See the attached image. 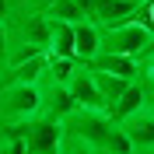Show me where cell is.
<instances>
[{"label":"cell","mask_w":154,"mask_h":154,"mask_svg":"<svg viewBox=\"0 0 154 154\" xmlns=\"http://www.w3.org/2000/svg\"><path fill=\"white\" fill-rule=\"evenodd\" d=\"M63 123L56 119H46V116H38L32 119L28 126H21V140H25V154H60L63 147Z\"/></svg>","instance_id":"277c9868"},{"label":"cell","mask_w":154,"mask_h":154,"mask_svg":"<svg viewBox=\"0 0 154 154\" xmlns=\"http://www.w3.org/2000/svg\"><path fill=\"white\" fill-rule=\"evenodd\" d=\"M74 46H77V63H91L102 53V28L95 21H77L74 25Z\"/></svg>","instance_id":"9c48e42d"},{"label":"cell","mask_w":154,"mask_h":154,"mask_svg":"<svg viewBox=\"0 0 154 154\" xmlns=\"http://www.w3.org/2000/svg\"><path fill=\"white\" fill-rule=\"evenodd\" d=\"M0 140H4V126H0Z\"/></svg>","instance_id":"44dd1931"},{"label":"cell","mask_w":154,"mask_h":154,"mask_svg":"<svg viewBox=\"0 0 154 154\" xmlns=\"http://www.w3.org/2000/svg\"><path fill=\"white\" fill-rule=\"evenodd\" d=\"M140 81L147 84V91H151V102H154V56L140 60Z\"/></svg>","instance_id":"9a60e30c"},{"label":"cell","mask_w":154,"mask_h":154,"mask_svg":"<svg viewBox=\"0 0 154 154\" xmlns=\"http://www.w3.org/2000/svg\"><path fill=\"white\" fill-rule=\"evenodd\" d=\"M46 109V88L42 84H0V126L21 130L38 119Z\"/></svg>","instance_id":"6da1fadb"},{"label":"cell","mask_w":154,"mask_h":154,"mask_svg":"<svg viewBox=\"0 0 154 154\" xmlns=\"http://www.w3.org/2000/svg\"><path fill=\"white\" fill-rule=\"evenodd\" d=\"M84 67L98 70V74H112V77H123V81H137L140 77V60H130V56H116V53H98L91 63Z\"/></svg>","instance_id":"52a82bcc"},{"label":"cell","mask_w":154,"mask_h":154,"mask_svg":"<svg viewBox=\"0 0 154 154\" xmlns=\"http://www.w3.org/2000/svg\"><path fill=\"white\" fill-rule=\"evenodd\" d=\"M105 154H137V151H133V144H130V137L116 126L112 137H109V144H105Z\"/></svg>","instance_id":"4fadbf2b"},{"label":"cell","mask_w":154,"mask_h":154,"mask_svg":"<svg viewBox=\"0 0 154 154\" xmlns=\"http://www.w3.org/2000/svg\"><path fill=\"white\" fill-rule=\"evenodd\" d=\"M119 130L130 137V144H133L137 154H154V105H144L140 112L123 119Z\"/></svg>","instance_id":"5b68a950"},{"label":"cell","mask_w":154,"mask_h":154,"mask_svg":"<svg viewBox=\"0 0 154 154\" xmlns=\"http://www.w3.org/2000/svg\"><path fill=\"white\" fill-rule=\"evenodd\" d=\"M91 70V67H88ZM91 77H95V84H98V91H102V102H105V109H112L119 98H123V91L133 81H123V77H112V74H98V70H91Z\"/></svg>","instance_id":"8fae6325"},{"label":"cell","mask_w":154,"mask_h":154,"mask_svg":"<svg viewBox=\"0 0 154 154\" xmlns=\"http://www.w3.org/2000/svg\"><path fill=\"white\" fill-rule=\"evenodd\" d=\"M144 105H151V91H147V84L140 81V77H137L133 84L123 91V98H119V102L109 109V116H112L116 123H123V119H130L133 112H140Z\"/></svg>","instance_id":"ba28073f"},{"label":"cell","mask_w":154,"mask_h":154,"mask_svg":"<svg viewBox=\"0 0 154 154\" xmlns=\"http://www.w3.org/2000/svg\"><path fill=\"white\" fill-rule=\"evenodd\" d=\"M151 38L154 32L140 21H123L116 28H102V53H116V56L130 60H147L151 56Z\"/></svg>","instance_id":"7a4b0ae2"},{"label":"cell","mask_w":154,"mask_h":154,"mask_svg":"<svg viewBox=\"0 0 154 154\" xmlns=\"http://www.w3.org/2000/svg\"><path fill=\"white\" fill-rule=\"evenodd\" d=\"M7 53H11V32H7L4 21H0V70H4V63H7Z\"/></svg>","instance_id":"2e32d148"},{"label":"cell","mask_w":154,"mask_h":154,"mask_svg":"<svg viewBox=\"0 0 154 154\" xmlns=\"http://www.w3.org/2000/svg\"><path fill=\"white\" fill-rule=\"evenodd\" d=\"M11 18H14V0H0V21L7 25Z\"/></svg>","instance_id":"e0dca14e"},{"label":"cell","mask_w":154,"mask_h":154,"mask_svg":"<svg viewBox=\"0 0 154 154\" xmlns=\"http://www.w3.org/2000/svg\"><path fill=\"white\" fill-rule=\"evenodd\" d=\"M151 18H154V0H151ZM151 56H154V38H151Z\"/></svg>","instance_id":"d6986e66"},{"label":"cell","mask_w":154,"mask_h":154,"mask_svg":"<svg viewBox=\"0 0 154 154\" xmlns=\"http://www.w3.org/2000/svg\"><path fill=\"white\" fill-rule=\"evenodd\" d=\"M151 105H154V102H151Z\"/></svg>","instance_id":"7402d4cb"},{"label":"cell","mask_w":154,"mask_h":154,"mask_svg":"<svg viewBox=\"0 0 154 154\" xmlns=\"http://www.w3.org/2000/svg\"><path fill=\"white\" fill-rule=\"evenodd\" d=\"M123 4H133V7H144V4H151V0H123Z\"/></svg>","instance_id":"ac0fdd59"},{"label":"cell","mask_w":154,"mask_h":154,"mask_svg":"<svg viewBox=\"0 0 154 154\" xmlns=\"http://www.w3.org/2000/svg\"><path fill=\"white\" fill-rule=\"evenodd\" d=\"M46 18H53V21H67V25H77V21H88V14H84V7L77 4V0H53L46 7Z\"/></svg>","instance_id":"7c38bea8"},{"label":"cell","mask_w":154,"mask_h":154,"mask_svg":"<svg viewBox=\"0 0 154 154\" xmlns=\"http://www.w3.org/2000/svg\"><path fill=\"white\" fill-rule=\"evenodd\" d=\"M46 53L56 60H77V46H74V25L67 21H53L49 18V42Z\"/></svg>","instance_id":"30bf717a"},{"label":"cell","mask_w":154,"mask_h":154,"mask_svg":"<svg viewBox=\"0 0 154 154\" xmlns=\"http://www.w3.org/2000/svg\"><path fill=\"white\" fill-rule=\"evenodd\" d=\"M67 91H70V98L77 102V109H102V112H109L105 102H102V91H98V84H95V77H91V70H88L84 63L70 74Z\"/></svg>","instance_id":"8992f818"},{"label":"cell","mask_w":154,"mask_h":154,"mask_svg":"<svg viewBox=\"0 0 154 154\" xmlns=\"http://www.w3.org/2000/svg\"><path fill=\"white\" fill-rule=\"evenodd\" d=\"M116 126L119 123H116L109 112H102V109H77L74 116L63 119V130H67L70 137L91 144L95 151H102V154H105V144H109V137H112Z\"/></svg>","instance_id":"3957f363"},{"label":"cell","mask_w":154,"mask_h":154,"mask_svg":"<svg viewBox=\"0 0 154 154\" xmlns=\"http://www.w3.org/2000/svg\"><path fill=\"white\" fill-rule=\"evenodd\" d=\"M28 4H35V0H28ZM42 4H46V7H49V4H53V0H42Z\"/></svg>","instance_id":"ffe728a7"},{"label":"cell","mask_w":154,"mask_h":154,"mask_svg":"<svg viewBox=\"0 0 154 154\" xmlns=\"http://www.w3.org/2000/svg\"><path fill=\"white\" fill-rule=\"evenodd\" d=\"M60 154H102V151H95L91 144H84V140H77V137H63V147H60Z\"/></svg>","instance_id":"5bb4252c"}]
</instances>
